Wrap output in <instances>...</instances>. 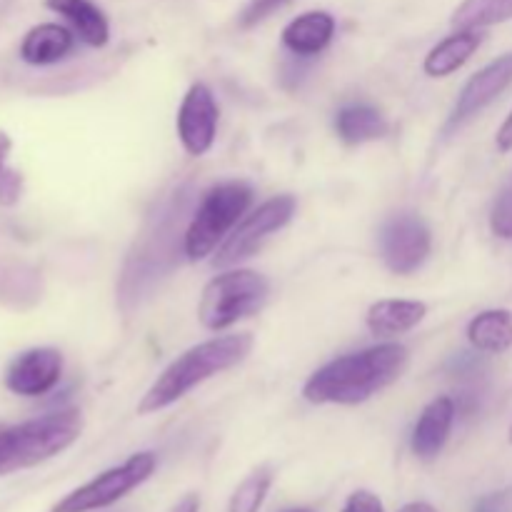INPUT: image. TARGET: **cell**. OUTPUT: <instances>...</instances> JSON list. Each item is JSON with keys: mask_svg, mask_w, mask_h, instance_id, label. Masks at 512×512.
<instances>
[{"mask_svg": "<svg viewBox=\"0 0 512 512\" xmlns=\"http://www.w3.org/2000/svg\"><path fill=\"white\" fill-rule=\"evenodd\" d=\"M410 365L403 343H378L358 353L340 355L320 365L303 385V398L313 405H360L398 383Z\"/></svg>", "mask_w": 512, "mask_h": 512, "instance_id": "cell-1", "label": "cell"}, {"mask_svg": "<svg viewBox=\"0 0 512 512\" xmlns=\"http://www.w3.org/2000/svg\"><path fill=\"white\" fill-rule=\"evenodd\" d=\"M255 338L250 333L215 335L180 353L158 378L153 380L138 403V415H153L168 410L185 395L193 393L198 385L210 378L238 368L253 353Z\"/></svg>", "mask_w": 512, "mask_h": 512, "instance_id": "cell-2", "label": "cell"}, {"mask_svg": "<svg viewBox=\"0 0 512 512\" xmlns=\"http://www.w3.org/2000/svg\"><path fill=\"white\" fill-rule=\"evenodd\" d=\"M83 433V415L75 408L53 410L38 418L0 428V478L30 470L65 453Z\"/></svg>", "mask_w": 512, "mask_h": 512, "instance_id": "cell-3", "label": "cell"}, {"mask_svg": "<svg viewBox=\"0 0 512 512\" xmlns=\"http://www.w3.org/2000/svg\"><path fill=\"white\" fill-rule=\"evenodd\" d=\"M253 185L243 180H225L213 185L200 198L198 208L190 213L183 233V255L188 263H200L210 258L223 245V240L233 233L235 225L243 220L253 205Z\"/></svg>", "mask_w": 512, "mask_h": 512, "instance_id": "cell-4", "label": "cell"}, {"mask_svg": "<svg viewBox=\"0 0 512 512\" xmlns=\"http://www.w3.org/2000/svg\"><path fill=\"white\" fill-rule=\"evenodd\" d=\"M270 298V280L250 268H225L205 283L198 303V320L210 333H223L253 318Z\"/></svg>", "mask_w": 512, "mask_h": 512, "instance_id": "cell-5", "label": "cell"}, {"mask_svg": "<svg viewBox=\"0 0 512 512\" xmlns=\"http://www.w3.org/2000/svg\"><path fill=\"white\" fill-rule=\"evenodd\" d=\"M295 210H298V200L290 193L273 195V198L263 200L258 208H250L243 220L235 225L233 233L213 253V260H210L213 268H238L245 260L255 258L275 233L293 223Z\"/></svg>", "mask_w": 512, "mask_h": 512, "instance_id": "cell-6", "label": "cell"}, {"mask_svg": "<svg viewBox=\"0 0 512 512\" xmlns=\"http://www.w3.org/2000/svg\"><path fill=\"white\" fill-rule=\"evenodd\" d=\"M155 468H158V458L150 450L130 455L125 463L95 475L93 480L65 495L50 512H95L110 508L118 500H123L125 495L138 490L145 480L153 478Z\"/></svg>", "mask_w": 512, "mask_h": 512, "instance_id": "cell-7", "label": "cell"}, {"mask_svg": "<svg viewBox=\"0 0 512 512\" xmlns=\"http://www.w3.org/2000/svg\"><path fill=\"white\" fill-rule=\"evenodd\" d=\"M378 250L390 273L408 278L428 263L433 253V230L420 213L400 210L380 225Z\"/></svg>", "mask_w": 512, "mask_h": 512, "instance_id": "cell-8", "label": "cell"}, {"mask_svg": "<svg viewBox=\"0 0 512 512\" xmlns=\"http://www.w3.org/2000/svg\"><path fill=\"white\" fill-rule=\"evenodd\" d=\"M512 85V53L500 55V58L490 60L488 65L473 73L468 78V83L463 85V90L458 93L453 110H450L448 120L443 125V135L458 133L463 125H468L470 120L478 118L488 105H493L500 95L505 93Z\"/></svg>", "mask_w": 512, "mask_h": 512, "instance_id": "cell-9", "label": "cell"}, {"mask_svg": "<svg viewBox=\"0 0 512 512\" xmlns=\"http://www.w3.org/2000/svg\"><path fill=\"white\" fill-rule=\"evenodd\" d=\"M218 123L220 108L213 90L205 83L190 85L180 100L178 115H175V133L190 158H203L213 150L215 138H218Z\"/></svg>", "mask_w": 512, "mask_h": 512, "instance_id": "cell-10", "label": "cell"}, {"mask_svg": "<svg viewBox=\"0 0 512 512\" xmlns=\"http://www.w3.org/2000/svg\"><path fill=\"white\" fill-rule=\"evenodd\" d=\"M65 358L58 348L40 345L15 355L3 375V385L18 398H43L58 388Z\"/></svg>", "mask_w": 512, "mask_h": 512, "instance_id": "cell-11", "label": "cell"}, {"mask_svg": "<svg viewBox=\"0 0 512 512\" xmlns=\"http://www.w3.org/2000/svg\"><path fill=\"white\" fill-rule=\"evenodd\" d=\"M455 413H458V405L450 395H438L425 405L423 413L415 420L413 435H410V450L415 458L430 463L443 453L450 433H453Z\"/></svg>", "mask_w": 512, "mask_h": 512, "instance_id": "cell-12", "label": "cell"}, {"mask_svg": "<svg viewBox=\"0 0 512 512\" xmlns=\"http://www.w3.org/2000/svg\"><path fill=\"white\" fill-rule=\"evenodd\" d=\"M335 28H338V23H335L333 13L308 10V13H300L298 18L285 25L280 40H283V48L295 58H315L333 43Z\"/></svg>", "mask_w": 512, "mask_h": 512, "instance_id": "cell-13", "label": "cell"}, {"mask_svg": "<svg viewBox=\"0 0 512 512\" xmlns=\"http://www.w3.org/2000/svg\"><path fill=\"white\" fill-rule=\"evenodd\" d=\"M425 315H428V303H423V300H375L368 308V313H365V328L375 338L390 340L418 328L425 320Z\"/></svg>", "mask_w": 512, "mask_h": 512, "instance_id": "cell-14", "label": "cell"}, {"mask_svg": "<svg viewBox=\"0 0 512 512\" xmlns=\"http://www.w3.org/2000/svg\"><path fill=\"white\" fill-rule=\"evenodd\" d=\"M75 33L68 25L60 23H38L23 35L20 40L18 55L23 63L33 65V68H45V65L63 63L70 58L75 50Z\"/></svg>", "mask_w": 512, "mask_h": 512, "instance_id": "cell-15", "label": "cell"}, {"mask_svg": "<svg viewBox=\"0 0 512 512\" xmlns=\"http://www.w3.org/2000/svg\"><path fill=\"white\" fill-rule=\"evenodd\" d=\"M45 8L60 15L88 48H105L110 43V20L93 0H45Z\"/></svg>", "mask_w": 512, "mask_h": 512, "instance_id": "cell-16", "label": "cell"}, {"mask_svg": "<svg viewBox=\"0 0 512 512\" xmlns=\"http://www.w3.org/2000/svg\"><path fill=\"white\" fill-rule=\"evenodd\" d=\"M483 45V33L480 30H453L445 35L438 45L428 50L423 60V73L428 78H450L458 73Z\"/></svg>", "mask_w": 512, "mask_h": 512, "instance_id": "cell-17", "label": "cell"}, {"mask_svg": "<svg viewBox=\"0 0 512 512\" xmlns=\"http://www.w3.org/2000/svg\"><path fill=\"white\" fill-rule=\"evenodd\" d=\"M335 133L345 145H365L388 133V120L375 105L350 103L335 113Z\"/></svg>", "mask_w": 512, "mask_h": 512, "instance_id": "cell-18", "label": "cell"}, {"mask_svg": "<svg viewBox=\"0 0 512 512\" xmlns=\"http://www.w3.org/2000/svg\"><path fill=\"white\" fill-rule=\"evenodd\" d=\"M468 340L478 353H508L512 348V313L503 308L478 313L468 323Z\"/></svg>", "mask_w": 512, "mask_h": 512, "instance_id": "cell-19", "label": "cell"}, {"mask_svg": "<svg viewBox=\"0 0 512 512\" xmlns=\"http://www.w3.org/2000/svg\"><path fill=\"white\" fill-rule=\"evenodd\" d=\"M512 20V0H463L450 15L455 30H485Z\"/></svg>", "mask_w": 512, "mask_h": 512, "instance_id": "cell-20", "label": "cell"}, {"mask_svg": "<svg viewBox=\"0 0 512 512\" xmlns=\"http://www.w3.org/2000/svg\"><path fill=\"white\" fill-rule=\"evenodd\" d=\"M270 485H273V468L270 465L250 470L230 495L225 512H260L270 493Z\"/></svg>", "mask_w": 512, "mask_h": 512, "instance_id": "cell-21", "label": "cell"}, {"mask_svg": "<svg viewBox=\"0 0 512 512\" xmlns=\"http://www.w3.org/2000/svg\"><path fill=\"white\" fill-rule=\"evenodd\" d=\"M10 153H13V138L0 130V208L18 205L25 190L23 173L10 163Z\"/></svg>", "mask_w": 512, "mask_h": 512, "instance_id": "cell-22", "label": "cell"}, {"mask_svg": "<svg viewBox=\"0 0 512 512\" xmlns=\"http://www.w3.org/2000/svg\"><path fill=\"white\" fill-rule=\"evenodd\" d=\"M288 3H293V0H250V3L240 10L238 25L243 30L255 28V25L273 18V15L278 13V10H283Z\"/></svg>", "mask_w": 512, "mask_h": 512, "instance_id": "cell-23", "label": "cell"}, {"mask_svg": "<svg viewBox=\"0 0 512 512\" xmlns=\"http://www.w3.org/2000/svg\"><path fill=\"white\" fill-rule=\"evenodd\" d=\"M490 230L503 240H512V185L498 195L490 213Z\"/></svg>", "mask_w": 512, "mask_h": 512, "instance_id": "cell-24", "label": "cell"}, {"mask_svg": "<svg viewBox=\"0 0 512 512\" xmlns=\"http://www.w3.org/2000/svg\"><path fill=\"white\" fill-rule=\"evenodd\" d=\"M340 512H385V505L370 490H355V493L348 495V500H345Z\"/></svg>", "mask_w": 512, "mask_h": 512, "instance_id": "cell-25", "label": "cell"}, {"mask_svg": "<svg viewBox=\"0 0 512 512\" xmlns=\"http://www.w3.org/2000/svg\"><path fill=\"white\" fill-rule=\"evenodd\" d=\"M475 512H510L508 493H490L475 503Z\"/></svg>", "mask_w": 512, "mask_h": 512, "instance_id": "cell-26", "label": "cell"}, {"mask_svg": "<svg viewBox=\"0 0 512 512\" xmlns=\"http://www.w3.org/2000/svg\"><path fill=\"white\" fill-rule=\"evenodd\" d=\"M495 148H498L500 153H510L512 150V110L508 118H505V123L500 125L498 135H495Z\"/></svg>", "mask_w": 512, "mask_h": 512, "instance_id": "cell-27", "label": "cell"}, {"mask_svg": "<svg viewBox=\"0 0 512 512\" xmlns=\"http://www.w3.org/2000/svg\"><path fill=\"white\" fill-rule=\"evenodd\" d=\"M170 512H200V495L198 493H185L178 503L173 505Z\"/></svg>", "mask_w": 512, "mask_h": 512, "instance_id": "cell-28", "label": "cell"}, {"mask_svg": "<svg viewBox=\"0 0 512 512\" xmlns=\"http://www.w3.org/2000/svg\"><path fill=\"white\" fill-rule=\"evenodd\" d=\"M398 512H438L430 503H408L403 505Z\"/></svg>", "mask_w": 512, "mask_h": 512, "instance_id": "cell-29", "label": "cell"}, {"mask_svg": "<svg viewBox=\"0 0 512 512\" xmlns=\"http://www.w3.org/2000/svg\"><path fill=\"white\" fill-rule=\"evenodd\" d=\"M283 512H315V510H310V508H288V510H283Z\"/></svg>", "mask_w": 512, "mask_h": 512, "instance_id": "cell-30", "label": "cell"}, {"mask_svg": "<svg viewBox=\"0 0 512 512\" xmlns=\"http://www.w3.org/2000/svg\"><path fill=\"white\" fill-rule=\"evenodd\" d=\"M508 440H510V445H512V423H510V433H508Z\"/></svg>", "mask_w": 512, "mask_h": 512, "instance_id": "cell-31", "label": "cell"}]
</instances>
